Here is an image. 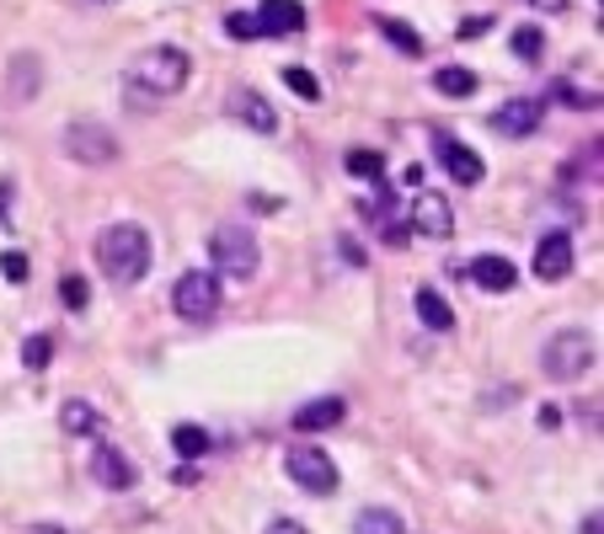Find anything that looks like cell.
Segmentation results:
<instances>
[{"label":"cell","mask_w":604,"mask_h":534,"mask_svg":"<svg viewBox=\"0 0 604 534\" xmlns=\"http://www.w3.org/2000/svg\"><path fill=\"white\" fill-rule=\"evenodd\" d=\"M91 257H97V268H102V279L113 288H128L139 284L145 273H150V236L139 230V225H128V219H119V225H108L102 236H97V247H91Z\"/></svg>","instance_id":"1"},{"label":"cell","mask_w":604,"mask_h":534,"mask_svg":"<svg viewBox=\"0 0 604 534\" xmlns=\"http://www.w3.org/2000/svg\"><path fill=\"white\" fill-rule=\"evenodd\" d=\"M188 76H193V65H188V54L177 43H156V48H145L128 65V86L145 91V96H177L188 86Z\"/></svg>","instance_id":"2"},{"label":"cell","mask_w":604,"mask_h":534,"mask_svg":"<svg viewBox=\"0 0 604 534\" xmlns=\"http://www.w3.org/2000/svg\"><path fill=\"white\" fill-rule=\"evenodd\" d=\"M594 359H600V342H594V331H583V327L557 331L546 342V353H540V364H546L551 379H583V374L594 370Z\"/></svg>","instance_id":"3"},{"label":"cell","mask_w":604,"mask_h":534,"mask_svg":"<svg viewBox=\"0 0 604 534\" xmlns=\"http://www.w3.org/2000/svg\"><path fill=\"white\" fill-rule=\"evenodd\" d=\"M209 251H214V279L246 284V279L257 273V241L246 236L242 225H220L214 241H209Z\"/></svg>","instance_id":"4"},{"label":"cell","mask_w":604,"mask_h":534,"mask_svg":"<svg viewBox=\"0 0 604 534\" xmlns=\"http://www.w3.org/2000/svg\"><path fill=\"white\" fill-rule=\"evenodd\" d=\"M65 150H70L81 166H113L119 161V139H113V128L97 124V118H76V124L65 128Z\"/></svg>","instance_id":"5"},{"label":"cell","mask_w":604,"mask_h":534,"mask_svg":"<svg viewBox=\"0 0 604 534\" xmlns=\"http://www.w3.org/2000/svg\"><path fill=\"white\" fill-rule=\"evenodd\" d=\"M171 305H177V316H182V321H209V316L220 310V279H214V273H203V268L182 273L177 288H171Z\"/></svg>","instance_id":"6"},{"label":"cell","mask_w":604,"mask_h":534,"mask_svg":"<svg viewBox=\"0 0 604 534\" xmlns=\"http://www.w3.org/2000/svg\"><path fill=\"white\" fill-rule=\"evenodd\" d=\"M283 470H289V481L294 487H305V492H337V465L326 459L322 450H311V444H294V450L283 454Z\"/></svg>","instance_id":"7"},{"label":"cell","mask_w":604,"mask_h":534,"mask_svg":"<svg viewBox=\"0 0 604 534\" xmlns=\"http://www.w3.org/2000/svg\"><path fill=\"white\" fill-rule=\"evenodd\" d=\"M406 230H417V236H449V230H455V208H449V198L417 188V198L406 208Z\"/></svg>","instance_id":"8"},{"label":"cell","mask_w":604,"mask_h":534,"mask_svg":"<svg viewBox=\"0 0 604 534\" xmlns=\"http://www.w3.org/2000/svg\"><path fill=\"white\" fill-rule=\"evenodd\" d=\"M434 156H439V166L460 182V188H477L486 177V166H482V156L471 150V145H460L455 134H434Z\"/></svg>","instance_id":"9"},{"label":"cell","mask_w":604,"mask_h":534,"mask_svg":"<svg viewBox=\"0 0 604 534\" xmlns=\"http://www.w3.org/2000/svg\"><path fill=\"white\" fill-rule=\"evenodd\" d=\"M535 279L540 284H557V279H567L572 273V236L567 230H546L540 241H535Z\"/></svg>","instance_id":"10"},{"label":"cell","mask_w":604,"mask_h":534,"mask_svg":"<svg viewBox=\"0 0 604 534\" xmlns=\"http://www.w3.org/2000/svg\"><path fill=\"white\" fill-rule=\"evenodd\" d=\"M546 118V107L535 102V96H514V102H503L497 113H492V128L497 134H508V139H529L535 128Z\"/></svg>","instance_id":"11"},{"label":"cell","mask_w":604,"mask_h":534,"mask_svg":"<svg viewBox=\"0 0 604 534\" xmlns=\"http://www.w3.org/2000/svg\"><path fill=\"white\" fill-rule=\"evenodd\" d=\"M231 113H236L251 134H279V113H273V102H268L262 91H251V86H236V91H231Z\"/></svg>","instance_id":"12"},{"label":"cell","mask_w":604,"mask_h":534,"mask_svg":"<svg viewBox=\"0 0 604 534\" xmlns=\"http://www.w3.org/2000/svg\"><path fill=\"white\" fill-rule=\"evenodd\" d=\"M91 481L108 487V492H128V487H134V465H128V454L113 450V444H97V454H91Z\"/></svg>","instance_id":"13"},{"label":"cell","mask_w":604,"mask_h":534,"mask_svg":"<svg viewBox=\"0 0 604 534\" xmlns=\"http://www.w3.org/2000/svg\"><path fill=\"white\" fill-rule=\"evenodd\" d=\"M348 417V401L343 396H316V401H305V407L289 417V428L294 433H326V428H337Z\"/></svg>","instance_id":"14"},{"label":"cell","mask_w":604,"mask_h":534,"mask_svg":"<svg viewBox=\"0 0 604 534\" xmlns=\"http://www.w3.org/2000/svg\"><path fill=\"white\" fill-rule=\"evenodd\" d=\"M257 27H262V38H289V33L305 27V5L300 0H262Z\"/></svg>","instance_id":"15"},{"label":"cell","mask_w":604,"mask_h":534,"mask_svg":"<svg viewBox=\"0 0 604 534\" xmlns=\"http://www.w3.org/2000/svg\"><path fill=\"white\" fill-rule=\"evenodd\" d=\"M471 279H477L486 294H508V288L519 284V268H514L508 257H477V262H471Z\"/></svg>","instance_id":"16"},{"label":"cell","mask_w":604,"mask_h":534,"mask_svg":"<svg viewBox=\"0 0 604 534\" xmlns=\"http://www.w3.org/2000/svg\"><path fill=\"white\" fill-rule=\"evenodd\" d=\"M412 305H417V321H423L428 331H449V327H455V310L444 305V294H434V288H417V294H412Z\"/></svg>","instance_id":"17"},{"label":"cell","mask_w":604,"mask_h":534,"mask_svg":"<svg viewBox=\"0 0 604 534\" xmlns=\"http://www.w3.org/2000/svg\"><path fill=\"white\" fill-rule=\"evenodd\" d=\"M354 534H406V524L396 508H363L354 519Z\"/></svg>","instance_id":"18"},{"label":"cell","mask_w":604,"mask_h":534,"mask_svg":"<svg viewBox=\"0 0 604 534\" xmlns=\"http://www.w3.org/2000/svg\"><path fill=\"white\" fill-rule=\"evenodd\" d=\"M11 76H16V81H11V96H16V102H27V96H38V59H27V54H16V59H11Z\"/></svg>","instance_id":"19"},{"label":"cell","mask_w":604,"mask_h":534,"mask_svg":"<svg viewBox=\"0 0 604 534\" xmlns=\"http://www.w3.org/2000/svg\"><path fill=\"white\" fill-rule=\"evenodd\" d=\"M171 450L182 454V459H203L209 454V433L193 428V422H182V428H171Z\"/></svg>","instance_id":"20"},{"label":"cell","mask_w":604,"mask_h":534,"mask_svg":"<svg viewBox=\"0 0 604 534\" xmlns=\"http://www.w3.org/2000/svg\"><path fill=\"white\" fill-rule=\"evenodd\" d=\"M434 91H439V96H471V91H477V76L460 70V65H444L439 76H434Z\"/></svg>","instance_id":"21"},{"label":"cell","mask_w":604,"mask_h":534,"mask_svg":"<svg viewBox=\"0 0 604 534\" xmlns=\"http://www.w3.org/2000/svg\"><path fill=\"white\" fill-rule=\"evenodd\" d=\"M374 27H380L385 38L396 43L402 54H423V38H417V27H406V22H396V16H374Z\"/></svg>","instance_id":"22"},{"label":"cell","mask_w":604,"mask_h":534,"mask_svg":"<svg viewBox=\"0 0 604 534\" xmlns=\"http://www.w3.org/2000/svg\"><path fill=\"white\" fill-rule=\"evenodd\" d=\"M348 177H359V182H385V161L374 156V150H348Z\"/></svg>","instance_id":"23"},{"label":"cell","mask_w":604,"mask_h":534,"mask_svg":"<svg viewBox=\"0 0 604 534\" xmlns=\"http://www.w3.org/2000/svg\"><path fill=\"white\" fill-rule=\"evenodd\" d=\"M65 428H70V433H81V439H91V433L102 428V417H97L91 401H65Z\"/></svg>","instance_id":"24"},{"label":"cell","mask_w":604,"mask_h":534,"mask_svg":"<svg viewBox=\"0 0 604 534\" xmlns=\"http://www.w3.org/2000/svg\"><path fill=\"white\" fill-rule=\"evenodd\" d=\"M283 81H289V91H294V96H305V102H322V81H316L311 70H300V65H294V70H283Z\"/></svg>","instance_id":"25"},{"label":"cell","mask_w":604,"mask_h":534,"mask_svg":"<svg viewBox=\"0 0 604 534\" xmlns=\"http://www.w3.org/2000/svg\"><path fill=\"white\" fill-rule=\"evenodd\" d=\"M225 33H231L236 43H257V38H262L257 16H246V11H231V16H225Z\"/></svg>","instance_id":"26"},{"label":"cell","mask_w":604,"mask_h":534,"mask_svg":"<svg viewBox=\"0 0 604 534\" xmlns=\"http://www.w3.org/2000/svg\"><path fill=\"white\" fill-rule=\"evenodd\" d=\"M59 299H65V310H86V299H91V294H86L81 273H65V279H59Z\"/></svg>","instance_id":"27"},{"label":"cell","mask_w":604,"mask_h":534,"mask_svg":"<svg viewBox=\"0 0 604 534\" xmlns=\"http://www.w3.org/2000/svg\"><path fill=\"white\" fill-rule=\"evenodd\" d=\"M540 48H546L540 27H529V22H524V27H514V54H519V59H540Z\"/></svg>","instance_id":"28"},{"label":"cell","mask_w":604,"mask_h":534,"mask_svg":"<svg viewBox=\"0 0 604 534\" xmlns=\"http://www.w3.org/2000/svg\"><path fill=\"white\" fill-rule=\"evenodd\" d=\"M48 359H54V342H48V337H27V348H22V364H27V370H43Z\"/></svg>","instance_id":"29"},{"label":"cell","mask_w":604,"mask_h":534,"mask_svg":"<svg viewBox=\"0 0 604 534\" xmlns=\"http://www.w3.org/2000/svg\"><path fill=\"white\" fill-rule=\"evenodd\" d=\"M0 273H5L11 284H22V279H27V257H22V251H5V257H0Z\"/></svg>","instance_id":"30"},{"label":"cell","mask_w":604,"mask_h":534,"mask_svg":"<svg viewBox=\"0 0 604 534\" xmlns=\"http://www.w3.org/2000/svg\"><path fill=\"white\" fill-rule=\"evenodd\" d=\"M262 534H311V530H305L300 519H273V524H268Z\"/></svg>","instance_id":"31"},{"label":"cell","mask_w":604,"mask_h":534,"mask_svg":"<svg viewBox=\"0 0 604 534\" xmlns=\"http://www.w3.org/2000/svg\"><path fill=\"white\" fill-rule=\"evenodd\" d=\"M486 27H492L486 16H471V22H460V38H477V33H486Z\"/></svg>","instance_id":"32"},{"label":"cell","mask_w":604,"mask_h":534,"mask_svg":"<svg viewBox=\"0 0 604 534\" xmlns=\"http://www.w3.org/2000/svg\"><path fill=\"white\" fill-rule=\"evenodd\" d=\"M578 534H604V524H600V513H589V519H583V530Z\"/></svg>","instance_id":"33"},{"label":"cell","mask_w":604,"mask_h":534,"mask_svg":"<svg viewBox=\"0 0 604 534\" xmlns=\"http://www.w3.org/2000/svg\"><path fill=\"white\" fill-rule=\"evenodd\" d=\"M529 5H546V11H567V0H529Z\"/></svg>","instance_id":"34"}]
</instances>
